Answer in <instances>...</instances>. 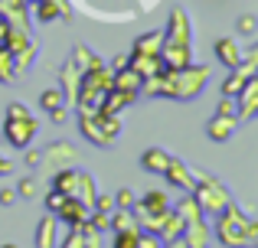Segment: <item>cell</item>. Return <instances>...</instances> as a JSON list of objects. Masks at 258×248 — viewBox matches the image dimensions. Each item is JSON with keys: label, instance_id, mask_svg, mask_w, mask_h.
<instances>
[{"label": "cell", "instance_id": "1", "mask_svg": "<svg viewBox=\"0 0 258 248\" xmlns=\"http://www.w3.org/2000/svg\"><path fill=\"white\" fill-rule=\"evenodd\" d=\"M209 69L206 65H183V69H167L160 75V95L164 98H176V102H189L206 89Z\"/></svg>", "mask_w": 258, "mask_h": 248}, {"label": "cell", "instance_id": "2", "mask_svg": "<svg viewBox=\"0 0 258 248\" xmlns=\"http://www.w3.org/2000/svg\"><path fill=\"white\" fill-rule=\"evenodd\" d=\"M160 62L164 69H183L189 65V23H186V13L176 7L170 13V26L164 30V46H160Z\"/></svg>", "mask_w": 258, "mask_h": 248}, {"label": "cell", "instance_id": "3", "mask_svg": "<svg viewBox=\"0 0 258 248\" xmlns=\"http://www.w3.org/2000/svg\"><path fill=\"white\" fill-rule=\"evenodd\" d=\"M216 235L226 248H252V219L229 203L216 219Z\"/></svg>", "mask_w": 258, "mask_h": 248}, {"label": "cell", "instance_id": "4", "mask_svg": "<svg viewBox=\"0 0 258 248\" xmlns=\"http://www.w3.org/2000/svg\"><path fill=\"white\" fill-rule=\"evenodd\" d=\"M196 177V183H193V199H196V206L203 209V216H219L222 209H226L232 199H229V190L219 183V180H213V177H206V173H193Z\"/></svg>", "mask_w": 258, "mask_h": 248}, {"label": "cell", "instance_id": "5", "mask_svg": "<svg viewBox=\"0 0 258 248\" xmlns=\"http://www.w3.org/2000/svg\"><path fill=\"white\" fill-rule=\"evenodd\" d=\"M79 131H82L85 140H92V144L111 147L121 134V121H118V115H101V111H95V115H79Z\"/></svg>", "mask_w": 258, "mask_h": 248}, {"label": "cell", "instance_id": "6", "mask_svg": "<svg viewBox=\"0 0 258 248\" xmlns=\"http://www.w3.org/2000/svg\"><path fill=\"white\" fill-rule=\"evenodd\" d=\"M33 134H36V121H33L30 111H23V115H10L4 124V137L10 147H17V150H26V147L33 144Z\"/></svg>", "mask_w": 258, "mask_h": 248}, {"label": "cell", "instance_id": "7", "mask_svg": "<svg viewBox=\"0 0 258 248\" xmlns=\"http://www.w3.org/2000/svg\"><path fill=\"white\" fill-rule=\"evenodd\" d=\"M52 216H56L62 225H69V229H79V225H85V222H88L92 209H88V206H82L76 196H66V203L59 206V209L52 212Z\"/></svg>", "mask_w": 258, "mask_h": 248}, {"label": "cell", "instance_id": "8", "mask_svg": "<svg viewBox=\"0 0 258 248\" xmlns=\"http://www.w3.org/2000/svg\"><path fill=\"white\" fill-rule=\"evenodd\" d=\"M160 177H167L173 186H180L183 193H193V183H196V177H193V170H189L183 160H176V157H170L167 160V167H164V173Z\"/></svg>", "mask_w": 258, "mask_h": 248}, {"label": "cell", "instance_id": "9", "mask_svg": "<svg viewBox=\"0 0 258 248\" xmlns=\"http://www.w3.org/2000/svg\"><path fill=\"white\" fill-rule=\"evenodd\" d=\"M235 98H239V118L255 115V111H258V72L248 78L245 85H242V92Z\"/></svg>", "mask_w": 258, "mask_h": 248}, {"label": "cell", "instance_id": "10", "mask_svg": "<svg viewBox=\"0 0 258 248\" xmlns=\"http://www.w3.org/2000/svg\"><path fill=\"white\" fill-rule=\"evenodd\" d=\"M56 229H59V219L52 212H46L36 225V248H56L59 238H56Z\"/></svg>", "mask_w": 258, "mask_h": 248}, {"label": "cell", "instance_id": "11", "mask_svg": "<svg viewBox=\"0 0 258 248\" xmlns=\"http://www.w3.org/2000/svg\"><path fill=\"white\" fill-rule=\"evenodd\" d=\"M157 235H160V242H164V245H170V242H176V238L183 235V216L173 209V206L167 209V216H164V222H160Z\"/></svg>", "mask_w": 258, "mask_h": 248}, {"label": "cell", "instance_id": "12", "mask_svg": "<svg viewBox=\"0 0 258 248\" xmlns=\"http://www.w3.org/2000/svg\"><path fill=\"white\" fill-rule=\"evenodd\" d=\"M206 134L213 140H229L235 134V115H213L206 124Z\"/></svg>", "mask_w": 258, "mask_h": 248}, {"label": "cell", "instance_id": "13", "mask_svg": "<svg viewBox=\"0 0 258 248\" xmlns=\"http://www.w3.org/2000/svg\"><path fill=\"white\" fill-rule=\"evenodd\" d=\"M95 196H98V186H95L92 173H82L79 170V186H76V199L88 209H95Z\"/></svg>", "mask_w": 258, "mask_h": 248}, {"label": "cell", "instance_id": "14", "mask_svg": "<svg viewBox=\"0 0 258 248\" xmlns=\"http://www.w3.org/2000/svg\"><path fill=\"white\" fill-rule=\"evenodd\" d=\"M216 59H219L222 65H229V69H235V65L242 62V52H239V46H235V39H216Z\"/></svg>", "mask_w": 258, "mask_h": 248}, {"label": "cell", "instance_id": "15", "mask_svg": "<svg viewBox=\"0 0 258 248\" xmlns=\"http://www.w3.org/2000/svg\"><path fill=\"white\" fill-rule=\"evenodd\" d=\"M160 46H164V30L147 33L134 43V56H160Z\"/></svg>", "mask_w": 258, "mask_h": 248}, {"label": "cell", "instance_id": "16", "mask_svg": "<svg viewBox=\"0 0 258 248\" xmlns=\"http://www.w3.org/2000/svg\"><path fill=\"white\" fill-rule=\"evenodd\" d=\"M167 160H170V153H167V150H160V147H151V150H144V153H141V167H144L147 173H164Z\"/></svg>", "mask_w": 258, "mask_h": 248}, {"label": "cell", "instance_id": "17", "mask_svg": "<svg viewBox=\"0 0 258 248\" xmlns=\"http://www.w3.org/2000/svg\"><path fill=\"white\" fill-rule=\"evenodd\" d=\"M76 186H79V170H72V167H66L52 177V190L66 193V196H76Z\"/></svg>", "mask_w": 258, "mask_h": 248}, {"label": "cell", "instance_id": "18", "mask_svg": "<svg viewBox=\"0 0 258 248\" xmlns=\"http://www.w3.org/2000/svg\"><path fill=\"white\" fill-rule=\"evenodd\" d=\"M56 17H69V10H66L59 0H36V20L39 23H49V20Z\"/></svg>", "mask_w": 258, "mask_h": 248}, {"label": "cell", "instance_id": "19", "mask_svg": "<svg viewBox=\"0 0 258 248\" xmlns=\"http://www.w3.org/2000/svg\"><path fill=\"white\" fill-rule=\"evenodd\" d=\"M108 229H111V232H127V229H141V225H138V219H134L131 209H111Z\"/></svg>", "mask_w": 258, "mask_h": 248}, {"label": "cell", "instance_id": "20", "mask_svg": "<svg viewBox=\"0 0 258 248\" xmlns=\"http://www.w3.org/2000/svg\"><path fill=\"white\" fill-rule=\"evenodd\" d=\"M43 160H52V163H66V160H76V150H72V144H52V147H46Z\"/></svg>", "mask_w": 258, "mask_h": 248}, {"label": "cell", "instance_id": "21", "mask_svg": "<svg viewBox=\"0 0 258 248\" xmlns=\"http://www.w3.org/2000/svg\"><path fill=\"white\" fill-rule=\"evenodd\" d=\"M0 82L4 85H13V56L0 46Z\"/></svg>", "mask_w": 258, "mask_h": 248}, {"label": "cell", "instance_id": "22", "mask_svg": "<svg viewBox=\"0 0 258 248\" xmlns=\"http://www.w3.org/2000/svg\"><path fill=\"white\" fill-rule=\"evenodd\" d=\"M141 229H127V232H114V245L111 248H138Z\"/></svg>", "mask_w": 258, "mask_h": 248}, {"label": "cell", "instance_id": "23", "mask_svg": "<svg viewBox=\"0 0 258 248\" xmlns=\"http://www.w3.org/2000/svg\"><path fill=\"white\" fill-rule=\"evenodd\" d=\"M62 105V92L59 89H46L43 95H39V108L43 111H52V108H59Z\"/></svg>", "mask_w": 258, "mask_h": 248}, {"label": "cell", "instance_id": "24", "mask_svg": "<svg viewBox=\"0 0 258 248\" xmlns=\"http://www.w3.org/2000/svg\"><path fill=\"white\" fill-rule=\"evenodd\" d=\"M56 248H85V232H82V225H79V229H69V235H66Z\"/></svg>", "mask_w": 258, "mask_h": 248}, {"label": "cell", "instance_id": "25", "mask_svg": "<svg viewBox=\"0 0 258 248\" xmlns=\"http://www.w3.org/2000/svg\"><path fill=\"white\" fill-rule=\"evenodd\" d=\"M134 203H138V196H134V193L127 190V186H121V190L114 193V206H118V209H131Z\"/></svg>", "mask_w": 258, "mask_h": 248}, {"label": "cell", "instance_id": "26", "mask_svg": "<svg viewBox=\"0 0 258 248\" xmlns=\"http://www.w3.org/2000/svg\"><path fill=\"white\" fill-rule=\"evenodd\" d=\"M13 190H17V196L33 199V196H36V180H33V177H26V180H20V183L13 186Z\"/></svg>", "mask_w": 258, "mask_h": 248}, {"label": "cell", "instance_id": "27", "mask_svg": "<svg viewBox=\"0 0 258 248\" xmlns=\"http://www.w3.org/2000/svg\"><path fill=\"white\" fill-rule=\"evenodd\" d=\"M235 30H239L242 36H252V33L258 30V20L252 17V13H245V17H239V23H235Z\"/></svg>", "mask_w": 258, "mask_h": 248}, {"label": "cell", "instance_id": "28", "mask_svg": "<svg viewBox=\"0 0 258 248\" xmlns=\"http://www.w3.org/2000/svg\"><path fill=\"white\" fill-rule=\"evenodd\" d=\"M62 203H66V193H59V190H49V193H46V212H56Z\"/></svg>", "mask_w": 258, "mask_h": 248}, {"label": "cell", "instance_id": "29", "mask_svg": "<svg viewBox=\"0 0 258 248\" xmlns=\"http://www.w3.org/2000/svg\"><path fill=\"white\" fill-rule=\"evenodd\" d=\"M138 248H164V242H160V235H154V232H141Z\"/></svg>", "mask_w": 258, "mask_h": 248}, {"label": "cell", "instance_id": "30", "mask_svg": "<svg viewBox=\"0 0 258 248\" xmlns=\"http://www.w3.org/2000/svg\"><path fill=\"white\" fill-rule=\"evenodd\" d=\"M114 209V196H95V212H111Z\"/></svg>", "mask_w": 258, "mask_h": 248}, {"label": "cell", "instance_id": "31", "mask_svg": "<svg viewBox=\"0 0 258 248\" xmlns=\"http://www.w3.org/2000/svg\"><path fill=\"white\" fill-rule=\"evenodd\" d=\"M49 118H52V124H66V121H69V111H66V105L52 108V111H49Z\"/></svg>", "mask_w": 258, "mask_h": 248}, {"label": "cell", "instance_id": "32", "mask_svg": "<svg viewBox=\"0 0 258 248\" xmlns=\"http://www.w3.org/2000/svg\"><path fill=\"white\" fill-rule=\"evenodd\" d=\"M216 115H235V102H232V98H222V102H219V111H216Z\"/></svg>", "mask_w": 258, "mask_h": 248}, {"label": "cell", "instance_id": "33", "mask_svg": "<svg viewBox=\"0 0 258 248\" xmlns=\"http://www.w3.org/2000/svg\"><path fill=\"white\" fill-rule=\"evenodd\" d=\"M23 163L26 167H39V163H43V153H39V150H26V160H23Z\"/></svg>", "mask_w": 258, "mask_h": 248}, {"label": "cell", "instance_id": "34", "mask_svg": "<svg viewBox=\"0 0 258 248\" xmlns=\"http://www.w3.org/2000/svg\"><path fill=\"white\" fill-rule=\"evenodd\" d=\"M17 203V190H0V206H13Z\"/></svg>", "mask_w": 258, "mask_h": 248}, {"label": "cell", "instance_id": "35", "mask_svg": "<svg viewBox=\"0 0 258 248\" xmlns=\"http://www.w3.org/2000/svg\"><path fill=\"white\" fill-rule=\"evenodd\" d=\"M7 36H10V23L0 20V46H7Z\"/></svg>", "mask_w": 258, "mask_h": 248}, {"label": "cell", "instance_id": "36", "mask_svg": "<svg viewBox=\"0 0 258 248\" xmlns=\"http://www.w3.org/2000/svg\"><path fill=\"white\" fill-rule=\"evenodd\" d=\"M7 173H13V163L7 157H0V177H7Z\"/></svg>", "mask_w": 258, "mask_h": 248}, {"label": "cell", "instance_id": "37", "mask_svg": "<svg viewBox=\"0 0 258 248\" xmlns=\"http://www.w3.org/2000/svg\"><path fill=\"white\" fill-rule=\"evenodd\" d=\"M164 248H189V245L183 242V238H176V242H170V245H164Z\"/></svg>", "mask_w": 258, "mask_h": 248}, {"label": "cell", "instance_id": "38", "mask_svg": "<svg viewBox=\"0 0 258 248\" xmlns=\"http://www.w3.org/2000/svg\"><path fill=\"white\" fill-rule=\"evenodd\" d=\"M0 248H17V245H0Z\"/></svg>", "mask_w": 258, "mask_h": 248}, {"label": "cell", "instance_id": "39", "mask_svg": "<svg viewBox=\"0 0 258 248\" xmlns=\"http://www.w3.org/2000/svg\"><path fill=\"white\" fill-rule=\"evenodd\" d=\"M30 4H36V0H30Z\"/></svg>", "mask_w": 258, "mask_h": 248}]
</instances>
